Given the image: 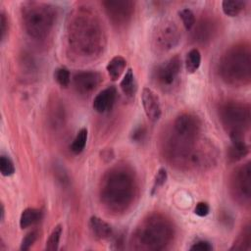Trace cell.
<instances>
[{"label": "cell", "mask_w": 251, "mask_h": 251, "mask_svg": "<svg viewBox=\"0 0 251 251\" xmlns=\"http://www.w3.org/2000/svg\"><path fill=\"white\" fill-rule=\"evenodd\" d=\"M135 188V179L131 172L121 167L114 168L106 174L101 182V202L114 213L123 212L132 202Z\"/></svg>", "instance_id": "1"}, {"label": "cell", "mask_w": 251, "mask_h": 251, "mask_svg": "<svg viewBox=\"0 0 251 251\" xmlns=\"http://www.w3.org/2000/svg\"><path fill=\"white\" fill-rule=\"evenodd\" d=\"M171 223L161 215H151L143 220L133 233V243L136 249L161 250L173 238Z\"/></svg>", "instance_id": "2"}, {"label": "cell", "mask_w": 251, "mask_h": 251, "mask_svg": "<svg viewBox=\"0 0 251 251\" xmlns=\"http://www.w3.org/2000/svg\"><path fill=\"white\" fill-rule=\"evenodd\" d=\"M22 18L25 31L35 39H43L51 32L57 12L50 4L27 2L22 8Z\"/></svg>", "instance_id": "3"}, {"label": "cell", "mask_w": 251, "mask_h": 251, "mask_svg": "<svg viewBox=\"0 0 251 251\" xmlns=\"http://www.w3.org/2000/svg\"><path fill=\"white\" fill-rule=\"evenodd\" d=\"M223 79L231 85H244L250 80L251 58L248 47L234 46L223 56L220 62Z\"/></svg>", "instance_id": "4"}, {"label": "cell", "mask_w": 251, "mask_h": 251, "mask_svg": "<svg viewBox=\"0 0 251 251\" xmlns=\"http://www.w3.org/2000/svg\"><path fill=\"white\" fill-rule=\"evenodd\" d=\"M103 35L98 24L91 18H76L70 27V42L81 56H93L100 48Z\"/></svg>", "instance_id": "5"}, {"label": "cell", "mask_w": 251, "mask_h": 251, "mask_svg": "<svg viewBox=\"0 0 251 251\" xmlns=\"http://www.w3.org/2000/svg\"><path fill=\"white\" fill-rule=\"evenodd\" d=\"M220 119L229 138L243 137L250 126L249 105L237 101H228L221 107Z\"/></svg>", "instance_id": "6"}, {"label": "cell", "mask_w": 251, "mask_h": 251, "mask_svg": "<svg viewBox=\"0 0 251 251\" xmlns=\"http://www.w3.org/2000/svg\"><path fill=\"white\" fill-rule=\"evenodd\" d=\"M201 122L193 114L183 113L176 118L166 141L168 147H184L198 139Z\"/></svg>", "instance_id": "7"}, {"label": "cell", "mask_w": 251, "mask_h": 251, "mask_svg": "<svg viewBox=\"0 0 251 251\" xmlns=\"http://www.w3.org/2000/svg\"><path fill=\"white\" fill-rule=\"evenodd\" d=\"M180 40V31L175 22L165 20L157 24L152 33V45L157 52H168Z\"/></svg>", "instance_id": "8"}, {"label": "cell", "mask_w": 251, "mask_h": 251, "mask_svg": "<svg viewBox=\"0 0 251 251\" xmlns=\"http://www.w3.org/2000/svg\"><path fill=\"white\" fill-rule=\"evenodd\" d=\"M250 163L247 162L238 167L230 178V190L234 199L242 204L249 205L251 197V180H250Z\"/></svg>", "instance_id": "9"}, {"label": "cell", "mask_w": 251, "mask_h": 251, "mask_svg": "<svg viewBox=\"0 0 251 251\" xmlns=\"http://www.w3.org/2000/svg\"><path fill=\"white\" fill-rule=\"evenodd\" d=\"M180 71L181 59L178 55H175L157 68L155 77L162 87H171L177 80Z\"/></svg>", "instance_id": "10"}, {"label": "cell", "mask_w": 251, "mask_h": 251, "mask_svg": "<svg viewBox=\"0 0 251 251\" xmlns=\"http://www.w3.org/2000/svg\"><path fill=\"white\" fill-rule=\"evenodd\" d=\"M103 6L110 21L117 25L127 24L134 10L132 1H104Z\"/></svg>", "instance_id": "11"}, {"label": "cell", "mask_w": 251, "mask_h": 251, "mask_svg": "<svg viewBox=\"0 0 251 251\" xmlns=\"http://www.w3.org/2000/svg\"><path fill=\"white\" fill-rule=\"evenodd\" d=\"M103 76L95 71H81L75 74L73 84L77 93L81 95H89L102 82Z\"/></svg>", "instance_id": "12"}, {"label": "cell", "mask_w": 251, "mask_h": 251, "mask_svg": "<svg viewBox=\"0 0 251 251\" xmlns=\"http://www.w3.org/2000/svg\"><path fill=\"white\" fill-rule=\"evenodd\" d=\"M141 103L146 117L151 122H157L162 115V109L157 94L150 88L144 87L141 92Z\"/></svg>", "instance_id": "13"}, {"label": "cell", "mask_w": 251, "mask_h": 251, "mask_svg": "<svg viewBox=\"0 0 251 251\" xmlns=\"http://www.w3.org/2000/svg\"><path fill=\"white\" fill-rule=\"evenodd\" d=\"M117 90L114 86H109L103 90H101L94 98L92 107L93 109L100 114L109 112L116 101Z\"/></svg>", "instance_id": "14"}, {"label": "cell", "mask_w": 251, "mask_h": 251, "mask_svg": "<svg viewBox=\"0 0 251 251\" xmlns=\"http://www.w3.org/2000/svg\"><path fill=\"white\" fill-rule=\"evenodd\" d=\"M88 226H89L90 231L92 232L94 237L97 239H100V240L108 239L114 233L113 227L111 226V225L96 216H92L90 218Z\"/></svg>", "instance_id": "15"}, {"label": "cell", "mask_w": 251, "mask_h": 251, "mask_svg": "<svg viewBox=\"0 0 251 251\" xmlns=\"http://www.w3.org/2000/svg\"><path fill=\"white\" fill-rule=\"evenodd\" d=\"M249 153V146L243 137L230 138V146L227 151V158L230 162H237L243 159Z\"/></svg>", "instance_id": "16"}, {"label": "cell", "mask_w": 251, "mask_h": 251, "mask_svg": "<svg viewBox=\"0 0 251 251\" xmlns=\"http://www.w3.org/2000/svg\"><path fill=\"white\" fill-rule=\"evenodd\" d=\"M126 66V61L123 56H115L113 57L107 64L106 70L108 75L112 80H118L120 76L123 75Z\"/></svg>", "instance_id": "17"}, {"label": "cell", "mask_w": 251, "mask_h": 251, "mask_svg": "<svg viewBox=\"0 0 251 251\" xmlns=\"http://www.w3.org/2000/svg\"><path fill=\"white\" fill-rule=\"evenodd\" d=\"M42 217V212L36 208H26L25 209L20 217V226L21 228H27L40 221Z\"/></svg>", "instance_id": "18"}, {"label": "cell", "mask_w": 251, "mask_h": 251, "mask_svg": "<svg viewBox=\"0 0 251 251\" xmlns=\"http://www.w3.org/2000/svg\"><path fill=\"white\" fill-rule=\"evenodd\" d=\"M120 87L125 94L126 97L131 98L134 96L136 92V82L133 75V71L131 69H127L123 79L121 80Z\"/></svg>", "instance_id": "19"}, {"label": "cell", "mask_w": 251, "mask_h": 251, "mask_svg": "<svg viewBox=\"0 0 251 251\" xmlns=\"http://www.w3.org/2000/svg\"><path fill=\"white\" fill-rule=\"evenodd\" d=\"M251 247V230L250 226H246L241 230L240 234L234 240L230 250H249Z\"/></svg>", "instance_id": "20"}, {"label": "cell", "mask_w": 251, "mask_h": 251, "mask_svg": "<svg viewBox=\"0 0 251 251\" xmlns=\"http://www.w3.org/2000/svg\"><path fill=\"white\" fill-rule=\"evenodd\" d=\"M245 5L246 1L225 0L222 2V9L225 15L228 17H236L244 10Z\"/></svg>", "instance_id": "21"}, {"label": "cell", "mask_w": 251, "mask_h": 251, "mask_svg": "<svg viewBox=\"0 0 251 251\" xmlns=\"http://www.w3.org/2000/svg\"><path fill=\"white\" fill-rule=\"evenodd\" d=\"M201 53L198 49L193 48L187 52L185 56V70L188 74H194L200 67Z\"/></svg>", "instance_id": "22"}, {"label": "cell", "mask_w": 251, "mask_h": 251, "mask_svg": "<svg viewBox=\"0 0 251 251\" xmlns=\"http://www.w3.org/2000/svg\"><path fill=\"white\" fill-rule=\"evenodd\" d=\"M87 136H88V131H87L86 127H82L78 130V132L76 133L75 137L74 138V140L70 146L71 151L74 154L78 155L84 150L86 141H87Z\"/></svg>", "instance_id": "23"}, {"label": "cell", "mask_w": 251, "mask_h": 251, "mask_svg": "<svg viewBox=\"0 0 251 251\" xmlns=\"http://www.w3.org/2000/svg\"><path fill=\"white\" fill-rule=\"evenodd\" d=\"M63 232V226L62 225H57L53 227L52 231L50 232L46 244H45V249L48 251H56L59 247L61 235Z\"/></svg>", "instance_id": "24"}, {"label": "cell", "mask_w": 251, "mask_h": 251, "mask_svg": "<svg viewBox=\"0 0 251 251\" xmlns=\"http://www.w3.org/2000/svg\"><path fill=\"white\" fill-rule=\"evenodd\" d=\"M212 33H213V25H211L210 22L204 21V22H201L200 25L195 28L194 35L197 41L205 42L209 40Z\"/></svg>", "instance_id": "25"}, {"label": "cell", "mask_w": 251, "mask_h": 251, "mask_svg": "<svg viewBox=\"0 0 251 251\" xmlns=\"http://www.w3.org/2000/svg\"><path fill=\"white\" fill-rule=\"evenodd\" d=\"M54 78L62 88H67L71 82V74L66 67H59L54 72Z\"/></svg>", "instance_id": "26"}, {"label": "cell", "mask_w": 251, "mask_h": 251, "mask_svg": "<svg viewBox=\"0 0 251 251\" xmlns=\"http://www.w3.org/2000/svg\"><path fill=\"white\" fill-rule=\"evenodd\" d=\"M178 16L181 19L183 26L185 27L186 30H190L194 26L195 21H196L195 20V15L190 9L185 8V9H182V10L178 11Z\"/></svg>", "instance_id": "27"}, {"label": "cell", "mask_w": 251, "mask_h": 251, "mask_svg": "<svg viewBox=\"0 0 251 251\" xmlns=\"http://www.w3.org/2000/svg\"><path fill=\"white\" fill-rule=\"evenodd\" d=\"M168 179V174L167 171L164 168H160L154 177V181H153V185H152V189H151V194L154 195L156 192H158V190L166 183Z\"/></svg>", "instance_id": "28"}, {"label": "cell", "mask_w": 251, "mask_h": 251, "mask_svg": "<svg viewBox=\"0 0 251 251\" xmlns=\"http://www.w3.org/2000/svg\"><path fill=\"white\" fill-rule=\"evenodd\" d=\"M0 173L3 176H10L15 173V166L13 161L5 155L0 157Z\"/></svg>", "instance_id": "29"}, {"label": "cell", "mask_w": 251, "mask_h": 251, "mask_svg": "<svg viewBox=\"0 0 251 251\" xmlns=\"http://www.w3.org/2000/svg\"><path fill=\"white\" fill-rule=\"evenodd\" d=\"M37 235H38L37 230H31V231L27 232V233L25 234V236L22 239L20 249H21L22 251H26V250H28V249L34 244V242L36 241Z\"/></svg>", "instance_id": "30"}, {"label": "cell", "mask_w": 251, "mask_h": 251, "mask_svg": "<svg viewBox=\"0 0 251 251\" xmlns=\"http://www.w3.org/2000/svg\"><path fill=\"white\" fill-rule=\"evenodd\" d=\"M9 29V24H8V19L6 17V14L2 11L0 14V38L1 41H4L6 34Z\"/></svg>", "instance_id": "31"}, {"label": "cell", "mask_w": 251, "mask_h": 251, "mask_svg": "<svg viewBox=\"0 0 251 251\" xmlns=\"http://www.w3.org/2000/svg\"><path fill=\"white\" fill-rule=\"evenodd\" d=\"M189 249L192 251H211L213 249V246L209 241L199 240L193 243V245H191Z\"/></svg>", "instance_id": "32"}, {"label": "cell", "mask_w": 251, "mask_h": 251, "mask_svg": "<svg viewBox=\"0 0 251 251\" xmlns=\"http://www.w3.org/2000/svg\"><path fill=\"white\" fill-rule=\"evenodd\" d=\"M210 212V207L206 202H198L195 206L194 213L199 217H206Z\"/></svg>", "instance_id": "33"}, {"label": "cell", "mask_w": 251, "mask_h": 251, "mask_svg": "<svg viewBox=\"0 0 251 251\" xmlns=\"http://www.w3.org/2000/svg\"><path fill=\"white\" fill-rule=\"evenodd\" d=\"M145 133H146V130H145V127L140 126H137L131 133V139L135 142H139L141 141L144 136H145Z\"/></svg>", "instance_id": "34"}, {"label": "cell", "mask_w": 251, "mask_h": 251, "mask_svg": "<svg viewBox=\"0 0 251 251\" xmlns=\"http://www.w3.org/2000/svg\"><path fill=\"white\" fill-rule=\"evenodd\" d=\"M0 215H1V217H0V221H1V223H3V221H4V217H5V209H4V205H3V204H1V211H0Z\"/></svg>", "instance_id": "35"}]
</instances>
